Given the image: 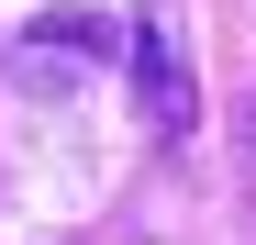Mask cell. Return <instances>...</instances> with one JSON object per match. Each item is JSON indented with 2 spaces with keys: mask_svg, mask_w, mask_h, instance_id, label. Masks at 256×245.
I'll use <instances>...</instances> for the list:
<instances>
[{
  "mask_svg": "<svg viewBox=\"0 0 256 245\" xmlns=\"http://www.w3.org/2000/svg\"><path fill=\"white\" fill-rule=\"evenodd\" d=\"M122 56H134V78H145V122L178 145L190 122H200V90H190V56H178V34H167V22H134V45H122Z\"/></svg>",
  "mask_w": 256,
  "mask_h": 245,
  "instance_id": "obj_1",
  "label": "cell"
},
{
  "mask_svg": "<svg viewBox=\"0 0 256 245\" xmlns=\"http://www.w3.org/2000/svg\"><path fill=\"white\" fill-rule=\"evenodd\" d=\"M34 56H78V67H112V56H122V22H100V12H45V22H34Z\"/></svg>",
  "mask_w": 256,
  "mask_h": 245,
  "instance_id": "obj_2",
  "label": "cell"
}]
</instances>
